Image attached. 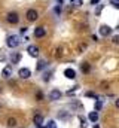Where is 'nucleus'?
I'll use <instances>...</instances> for the list:
<instances>
[{
  "label": "nucleus",
  "instance_id": "f257e3e1",
  "mask_svg": "<svg viewBox=\"0 0 119 128\" xmlns=\"http://www.w3.org/2000/svg\"><path fill=\"white\" fill-rule=\"evenodd\" d=\"M6 43H8V46H9V48H16V46L21 43V40H20V37H18L16 34H12V36H9V37H8Z\"/></svg>",
  "mask_w": 119,
  "mask_h": 128
},
{
  "label": "nucleus",
  "instance_id": "f3484780",
  "mask_svg": "<svg viewBox=\"0 0 119 128\" xmlns=\"http://www.w3.org/2000/svg\"><path fill=\"white\" fill-rule=\"evenodd\" d=\"M36 100H37V101H42V100H43V92H42V91H37V92H36Z\"/></svg>",
  "mask_w": 119,
  "mask_h": 128
},
{
  "label": "nucleus",
  "instance_id": "4468645a",
  "mask_svg": "<svg viewBox=\"0 0 119 128\" xmlns=\"http://www.w3.org/2000/svg\"><path fill=\"white\" fill-rule=\"evenodd\" d=\"M89 121L97 122V121H98V113H97V112H91V113H89Z\"/></svg>",
  "mask_w": 119,
  "mask_h": 128
},
{
  "label": "nucleus",
  "instance_id": "f8f14e48",
  "mask_svg": "<svg viewBox=\"0 0 119 128\" xmlns=\"http://www.w3.org/2000/svg\"><path fill=\"white\" fill-rule=\"evenodd\" d=\"M33 121H34V124L39 127V125H42V124H43V116H42L40 113H36V115H34V118H33Z\"/></svg>",
  "mask_w": 119,
  "mask_h": 128
},
{
  "label": "nucleus",
  "instance_id": "2eb2a0df",
  "mask_svg": "<svg viewBox=\"0 0 119 128\" xmlns=\"http://www.w3.org/2000/svg\"><path fill=\"white\" fill-rule=\"evenodd\" d=\"M46 67V61H43V60H40L39 63H37V67H36V70H43Z\"/></svg>",
  "mask_w": 119,
  "mask_h": 128
},
{
  "label": "nucleus",
  "instance_id": "20e7f679",
  "mask_svg": "<svg viewBox=\"0 0 119 128\" xmlns=\"http://www.w3.org/2000/svg\"><path fill=\"white\" fill-rule=\"evenodd\" d=\"M61 96H62V92H61L60 90H52V91L49 92V100H51V101H57V100L61 98Z\"/></svg>",
  "mask_w": 119,
  "mask_h": 128
},
{
  "label": "nucleus",
  "instance_id": "c756f323",
  "mask_svg": "<svg viewBox=\"0 0 119 128\" xmlns=\"http://www.w3.org/2000/svg\"><path fill=\"white\" fill-rule=\"evenodd\" d=\"M97 3H100V0H91V4H94V6H95Z\"/></svg>",
  "mask_w": 119,
  "mask_h": 128
},
{
  "label": "nucleus",
  "instance_id": "423d86ee",
  "mask_svg": "<svg viewBox=\"0 0 119 128\" xmlns=\"http://www.w3.org/2000/svg\"><path fill=\"white\" fill-rule=\"evenodd\" d=\"M2 76H3L4 79H9V78L12 76V67H10V66H6V67L2 70Z\"/></svg>",
  "mask_w": 119,
  "mask_h": 128
},
{
  "label": "nucleus",
  "instance_id": "dca6fc26",
  "mask_svg": "<svg viewBox=\"0 0 119 128\" xmlns=\"http://www.w3.org/2000/svg\"><path fill=\"white\" fill-rule=\"evenodd\" d=\"M8 125L12 128V127H16V119L15 118H9L8 119Z\"/></svg>",
  "mask_w": 119,
  "mask_h": 128
},
{
  "label": "nucleus",
  "instance_id": "1a4fd4ad",
  "mask_svg": "<svg viewBox=\"0 0 119 128\" xmlns=\"http://www.w3.org/2000/svg\"><path fill=\"white\" fill-rule=\"evenodd\" d=\"M45 34H46L45 27H36V28H34V36H36V37H43Z\"/></svg>",
  "mask_w": 119,
  "mask_h": 128
},
{
  "label": "nucleus",
  "instance_id": "b1692460",
  "mask_svg": "<svg viewBox=\"0 0 119 128\" xmlns=\"http://www.w3.org/2000/svg\"><path fill=\"white\" fill-rule=\"evenodd\" d=\"M80 127H82V128H85V127H86V121H85L84 118H80Z\"/></svg>",
  "mask_w": 119,
  "mask_h": 128
},
{
  "label": "nucleus",
  "instance_id": "0eeeda50",
  "mask_svg": "<svg viewBox=\"0 0 119 128\" xmlns=\"http://www.w3.org/2000/svg\"><path fill=\"white\" fill-rule=\"evenodd\" d=\"M27 52H28L31 57H37L39 55V48L34 46V45H30L28 48H27Z\"/></svg>",
  "mask_w": 119,
  "mask_h": 128
},
{
  "label": "nucleus",
  "instance_id": "ddd939ff",
  "mask_svg": "<svg viewBox=\"0 0 119 128\" xmlns=\"http://www.w3.org/2000/svg\"><path fill=\"white\" fill-rule=\"evenodd\" d=\"M80 70L84 72V73H89V70H91V66L88 63H82L80 64Z\"/></svg>",
  "mask_w": 119,
  "mask_h": 128
},
{
  "label": "nucleus",
  "instance_id": "bb28decb",
  "mask_svg": "<svg viewBox=\"0 0 119 128\" xmlns=\"http://www.w3.org/2000/svg\"><path fill=\"white\" fill-rule=\"evenodd\" d=\"M49 79H51V73H46L45 78H43V80H49Z\"/></svg>",
  "mask_w": 119,
  "mask_h": 128
},
{
  "label": "nucleus",
  "instance_id": "412c9836",
  "mask_svg": "<svg viewBox=\"0 0 119 128\" xmlns=\"http://www.w3.org/2000/svg\"><path fill=\"white\" fill-rule=\"evenodd\" d=\"M46 128H57L55 121H49V122H48V127H46Z\"/></svg>",
  "mask_w": 119,
  "mask_h": 128
},
{
  "label": "nucleus",
  "instance_id": "7c9ffc66",
  "mask_svg": "<svg viewBox=\"0 0 119 128\" xmlns=\"http://www.w3.org/2000/svg\"><path fill=\"white\" fill-rule=\"evenodd\" d=\"M115 104H116V107H118V109H119V98H118V100H116V103H115Z\"/></svg>",
  "mask_w": 119,
  "mask_h": 128
},
{
  "label": "nucleus",
  "instance_id": "2f4dec72",
  "mask_svg": "<svg viewBox=\"0 0 119 128\" xmlns=\"http://www.w3.org/2000/svg\"><path fill=\"white\" fill-rule=\"evenodd\" d=\"M94 128H100V127H98V125H94Z\"/></svg>",
  "mask_w": 119,
  "mask_h": 128
},
{
  "label": "nucleus",
  "instance_id": "6e6552de",
  "mask_svg": "<svg viewBox=\"0 0 119 128\" xmlns=\"http://www.w3.org/2000/svg\"><path fill=\"white\" fill-rule=\"evenodd\" d=\"M100 34L106 37V36H109V34H112V28H110L109 26H101V27H100Z\"/></svg>",
  "mask_w": 119,
  "mask_h": 128
},
{
  "label": "nucleus",
  "instance_id": "5701e85b",
  "mask_svg": "<svg viewBox=\"0 0 119 128\" xmlns=\"http://www.w3.org/2000/svg\"><path fill=\"white\" fill-rule=\"evenodd\" d=\"M55 57H57V58H61V57H62V49H61V48H60V49H57V54H55Z\"/></svg>",
  "mask_w": 119,
  "mask_h": 128
},
{
  "label": "nucleus",
  "instance_id": "aec40b11",
  "mask_svg": "<svg viewBox=\"0 0 119 128\" xmlns=\"http://www.w3.org/2000/svg\"><path fill=\"white\" fill-rule=\"evenodd\" d=\"M101 10H103V4H98V6H97V9H95V15H100V14H101Z\"/></svg>",
  "mask_w": 119,
  "mask_h": 128
},
{
  "label": "nucleus",
  "instance_id": "39448f33",
  "mask_svg": "<svg viewBox=\"0 0 119 128\" xmlns=\"http://www.w3.org/2000/svg\"><path fill=\"white\" fill-rule=\"evenodd\" d=\"M18 76H20L21 79H28L30 76H31V72H30V68H27V67H24V68H20V72H18Z\"/></svg>",
  "mask_w": 119,
  "mask_h": 128
},
{
  "label": "nucleus",
  "instance_id": "f03ea898",
  "mask_svg": "<svg viewBox=\"0 0 119 128\" xmlns=\"http://www.w3.org/2000/svg\"><path fill=\"white\" fill-rule=\"evenodd\" d=\"M26 16H27V20H28L30 22H33V21H36L39 18V14H37L36 9H28L27 14H26Z\"/></svg>",
  "mask_w": 119,
  "mask_h": 128
},
{
  "label": "nucleus",
  "instance_id": "9d476101",
  "mask_svg": "<svg viewBox=\"0 0 119 128\" xmlns=\"http://www.w3.org/2000/svg\"><path fill=\"white\" fill-rule=\"evenodd\" d=\"M64 76L68 78V79H74V78H76V72H74L73 68H66V70H64Z\"/></svg>",
  "mask_w": 119,
  "mask_h": 128
},
{
  "label": "nucleus",
  "instance_id": "393cba45",
  "mask_svg": "<svg viewBox=\"0 0 119 128\" xmlns=\"http://www.w3.org/2000/svg\"><path fill=\"white\" fill-rule=\"evenodd\" d=\"M113 43L115 45H119V36H113Z\"/></svg>",
  "mask_w": 119,
  "mask_h": 128
},
{
  "label": "nucleus",
  "instance_id": "a211bd4d",
  "mask_svg": "<svg viewBox=\"0 0 119 128\" xmlns=\"http://www.w3.org/2000/svg\"><path fill=\"white\" fill-rule=\"evenodd\" d=\"M70 3H72L73 6H82V4H84L82 0H70Z\"/></svg>",
  "mask_w": 119,
  "mask_h": 128
},
{
  "label": "nucleus",
  "instance_id": "9b49d317",
  "mask_svg": "<svg viewBox=\"0 0 119 128\" xmlns=\"http://www.w3.org/2000/svg\"><path fill=\"white\" fill-rule=\"evenodd\" d=\"M10 61H12V64H18L21 61V54H20V52L12 54V55H10Z\"/></svg>",
  "mask_w": 119,
  "mask_h": 128
},
{
  "label": "nucleus",
  "instance_id": "a878e982",
  "mask_svg": "<svg viewBox=\"0 0 119 128\" xmlns=\"http://www.w3.org/2000/svg\"><path fill=\"white\" fill-rule=\"evenodd\" d=\"M84 49H86V45L85 43H80L79 45V51H84Z\"/></svg>",
  "mask_w": 119,
  "mask_h": 128
},
{
  "label": "nucleus",
  "instance_id": "7ed1b4c3",
  "mask_svg": "<svg viewBox=\"0 0 119 128\" xmlns=\"http://www.w3.org/2000/svg\"><path fill=\"white\" fill-rule=\"evenodd\" d=\"M6 20H8V22H9V24H18L20 16H18V14H16V12H9Z\"/></svg>",
  "mask_w": 119,
  "mask_h": 128
},
{
  "label": "nucleus",
  "instance_id": "c85d7f7f",
  "mask_svg": "<svg viewBox=\"0 0 119 128\" xmlns=\"http://www.w3.org/2000/svg\"><path fill=\"white\" fill-rule=\"evenodd\" d=\"M55 12H57V14H61V6H57V8H55Z\"/></svg>",
  "mask_w": 119,
  "mask_h": 128
},
{
  "label": "nucleus",
  "instance_id": "cd10ccee",
  "mask_svg": "<svg viewBox=\"0 0 119 128\" xmlns=\"http://www.w3.org/2000/svg\"><path fill=\"white\" fill-rule=\"evenodd\" d=\"M20 32L22 33V34H24V33H27V27H21V28H20Z\"/></svg>",
  "mask_w": 119,
  "mask_h": 128
},
{
  "label": "nucleus",
  "instance_id": "4be33fe9",
  "mask_svg": "<svg viewBox=\"0 0 119 128\" xmlns=\"http://www.w3.org/2000/svg\"><path fill=\"white\" fill-rule=\"evenodd\" d=\"M110 4H113L116 9H119V0H110Z\"/></svg>",
  "mask_w": 119,
  "mask_h": 128
},
{
  "label": "nucleus",
  "instance_id": "6ab92c4d",
  "mask_svg": "<svg viewBox=\"0 0 119 128\" xmlns=\"http://www.w3.org/2000/svg\"><path fill=\"white\" fill-rule=\"evenodd\" d=\"M103 107V103H101V100H97V103H95V110H100Z\"/></svg>",
  "mask_w": 119,
  "mask_h": 128
}]
</instances>
